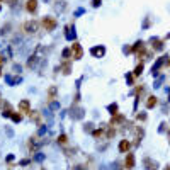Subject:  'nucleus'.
<instances>
[{"instance_id": "1", "label": "nucleus", "mask_w": 170, "mask_h": 170, "mask_svg": "<svg viewBox=\"0 0 170 170\" xmlns=\"http://www.w3.org/2000/svg\"><path fill=\"white\" fill-rule=\"evenodd\" d=\"M41 24H43V27H44V31H53L58 22H56V19H54V17H49V15H46V17H43Z\"/></svg>"}, {"instance_id": "2", "label": "nucleus", "mask_w": 170, "mask_h": 170, "mask_svg": "<svg viewBox=\"0 0 170 170\" xmlns=\"http://www.w3.org/2000/svg\"><path fill=\"white\" fill-rule=\"evenodd\" d=\"M70 49H72V58H73V60H80L82 56H83V49H82V46L78 43H73V44L70 46Z\"/></svg>"}, {"instance_id": "3", "label": "nucleus", "mask_w": 170, "mask_h": 170, "mask_svg": "<svg viewBox=\"0 0 170 170\" xmlns=\"http://www.w3.org/2000/svg\"><path fill=\"white\" fill-rule=\"evenodd\" d=\"M38 27H39V24H38L36 20H27L26 24H24V31L29 33V34H34L38 31Z\"/></svg>"}, {"instance_id": "4", "label": "nucleus", "mask_w": 170, "mask_h": 170, "mask_svg": "<svg viewBox=\"0 0 170 170\" xmlns=\"http://www.w3.org/2000/svg\"><path fill=\"white\" fill-rule=\"evenodd\" d=\"M124 167H126V170H131L133 167H135V155L133 153H126V160H124Z\"/></svg>"}, {"instance_id": "5", "label": "nucleus", "mask_w": 170, "mask_h": 170, "mask_svg": "<svg viewBox=\"0 0 170 170\" xmlns=\"http://www.w3.org/2000/svg\"><path fill=\"white\" fill-rule=\"evenodd\" d=\"M19 112H22V114H31V104L27 101H20L19 102Z\"/></svg>"}, {"instance_id": "6", "label": "nucleus", "mask_w": 170, "mask_h": 170, "mask_svg": "<svg viewBox=\"0 0 170 170\" xmlns=\"http://www.w3.org/2000/svg\"><path fill=\"white\" fill-rule=\"evenodd\" d=\"M26 10L31 12V14L36 12V10H38V0H27L26 2Z\"/></svg>"}, {"instance_id": "7", "label": "nucleus", "mask_w": 170, "mask_h": 170, "mask_svg": "<svg viewBox=\"0 0 170 170\" xmlns=\"http://www.w3.org/2000/svg\"><path fill=\"white\" fill-rule=\"evenodd\" d=\"M129 148H131V143H129L128 140H122V141L119 143V151H121V153H128Z\"/></svg>"}, {"instance_id": "8", "label": "nucleus", "mask_w": 170, "mask_h": 170, "mask_svg": "<svg viewBox=\"0 0 170 170\" xmlns=\"http://www.w3.org/2000/svg\"><path fill=\"white\" fill-rule=\"evenodd\" d=\"M145 165H146V170H156V162H153L151 158H145Z\"/></svg>"}, {"instance_id": "9", "label": "nucleus", "mask_w": 170, "mask_h": 170, "mask_svg": "<svg viewBox=\"0 0 170 170\" xmlns=\"http://www.w3.org/2000/svg\"><path fill=\"white\" fill-rule=\"evenodd\" d=\"M56 94H58L56 87H49V88H48V101L53 102V101H54V97H56Z\"/></svg>"}, {"instance_id": "10", "label": "nucleus", "mask_w": 170, "mask_h": 170, "mask_svg": "<svg viewBox=\"0 0 170 170\" xmlns=\"http://www.w3.org/2000/svg\"><path fill=\"white\" fill-rule=\"evenodd\" d=\"M156 102H158V101H156V97H155V95H150V97H148V101H146V107H148V109L155 107V106H156Z\"/></svg>"}, {"instance_id": "11", "label": "nucleus", "mask_w": 170, "mask_h": 170, "mask_svg": "<svg viewBox=\"0 0 170 170\" xmlns=\"http://www.w3.org/2000/svg\"><path fill=\"white\" fill-rule=\"evenodd\" d=\"M61 70H63V73L65 75H68L70 72H72V65H70V61L68 60H65V63L61 65Z\"/></svg>"}, {"instance_id": "12", "label": "nucleus", "mask_w": 170, "mask_h": 170, "mask_svg": "<svg viewBox=\"0 0 170 170\" xmlns=\"http://www.w3.org/2000/svg\"><path fill=\"white\" fill-rule=\"evenodd\" d=\"M151 48H153V49H156V51H160V49L163 48L162 41H160V39H151Z\"/></svg>"}, {"instance_id": "13", "label": "nucleus", "mask_w": 170, "mask_h": 170, "mask_svg": "<svg viewBox=\"0 0 170 170\" xmlns=\"http://www.w3.org/2000/svg\"><path fill=\"white\" fill-rule=\"evenodd\" d=\"M104 53H106L104 48H94V49H92V54H95V56H102Z\"/></svg>"}, {"instance_id": "14", "label": "nucleus", "mask_w": 170, "mask_h": 170, "mask_svg": "<svg viewBox=\"0 0 170 170\" xmlns=\"http://www.w3.org/2000/svg\"><path fill=\"white\" fill-rule=\"evenodd\" d=\"M141 48H143V43H141V41H138V43H135V46L131 48V51H135V53H138V51H140Z\"/></svg>"}, {"instance_id": "15", "label": "nucleus", "mask_w": 170, "mask_h": 170, "mask_svg": "<svg viewBox=\"0 0 170 170\" xmlns=\"http://www.w3.org/2000/svg\"><path fill=\"white\" fill-rule=\"evenodd\" d=\"M58 143H60V145H67V143H68L67 135H60V136H58Z\"/></svg>"}, {"instance_id": "16", "label": "nucleus", "mask_w": 170, "mask_h": 170, "mask_svg": "<svg viewBox=\"0 0 170 170\" xmlns=\"http://www.w3.org/2000/svg\"><path fill=\"white\" fill-rule=\"evenodd\" d=\"M141 73H143V63H140V65L135 68V77H140Z\"/></svg>"}, {"instance_id": "17", "label": "nucleus", "mask_w": 170, "mask_h": 170, "mask_svg": "<svg viewBox=\"0 0 170 170\" xmlns=\"http://www.w3.org/2000/svg\"><path fill=\"white\" fill-rule=\"evenodd\" d=\"M109 112H111L112 116L119 114V112H117V104H112V106H109Z\"/></svg>"}, {"instance_id": "18", "label": "nucleus", "mask_w": 170, "mask_h": 170, "mask_svg": "<svg viewBox=\"0 0 170 170\" xmlns=\"http://www.w3.org/2000/svg\"><path fill=\"white\" fill-rule=\"evenodd\" d=\"M29 116H31V117H33V119H34V121H36V122H38V124H39V122H41L39 112H36V111H34V112H31V114H29Z\"/></svg>"}, {"instance_id": "19", "label": "nucleus", "mask_w": 170, "mask_h": 170, "mask_svg": "<svg viewBox=\"0 0 170 170\" xmlns=\"http://www.w3.org/2000/svg\"><path fill=\"white\" fill-rule=\"evenodd\" d=\"M10 117H12L14 122H19L20 119H22V114H10Z\"/></svg>"}, {"instance_id": "20", "label": "nucleus", "mask_w": 170, "mask_h": 170, "mask_svg": "<svg viewBox=\"0 0 170 170\" xmlns=\"http://www.w3.org/2000/svg\"><path fill=\"white\" fill-rule=\"evenodd\" d=\"M70 54H72V49H70V48L63 51V56H65V60H68V56H70Z\"/></svg>"}, {"instance_id": "21", "label": "nucleus", "mask_w": 170, "mask_h": 170, "mask_svg": "<svg viewBox=\"0 0 170 170\" xmlns=\"http://www.w3.org/2000/svg\"><path fill=\"white\" fill-rule=\"evenodd\" d=\"M102 136V129H95L94 131V138H101Z\"/></svg>"}, {"instance_id": "22", "label": "nucleus", "mask_w": 170, "mask_h": 170, "mask_svg": "<svg viewBox=\"0 0 170 170\" xmlns=\"http://www.w3.org/2000/svg\"><path fill=\"white\" fill-rule=\"evenodd\" d=\"M114 135H116V131H114V129H109V131H107V138H112Z\"/></svg>"}, {"instance_id": "23", "label": "nucleus", "mask_w": 170, "mask_h": 170, "mask_svg": "<svg viewBox=\"0 0 170 170\" xmlns=\"http://www.w3.org/2000/svg\"><path fill=\"white\" fill-rule=\"evenodd\" d=\"M101 2H102V0H94V2H92V5H94V7H99V5H101Z\"/></svg>"}, {"instance_id": "24", "label": "nucleus", "mask_w": 170, "mask_h": 170, "mask_svg": "<svg viewBox=\"0 0 170 170\" xmlns=\"http://www.w3.org/2000/svg\"><path fill=\"white\" fill-rule=\"evenodd\" d=\"M136 117H138V119H141V121H145V119H146V114H138Z\"/></svg>"}, {"instance_id": "25", "label": "nucleus", "mask_w": 170, "mask_h": 170, "mask_svg": "<svg viewBox=\"0 0 170 170\" xmlns=\"http://www.w3.org/2000/svg\"><path fill=\"white\" fill-rule=\"evenodd\" d=\"M4 63H5V58H4V54H0V67H2Z\"/></svg>"}, {"instance_id": "26", "label": "nucleus", "mask_w": 170, "mask_h": 170, "mask_svg": "<svg viewBox=\"0 0 170 170\" xmlns=\"http://www.w3.org/2000/svg\"><path fill=\"white\" fill-rule=\"evenodd\" d=\"M165 170H170V165H169V167H167V169H165Z\"/></svg>"}, {"instance_id": "27", "label": "nucleus", "mask_w": 170, "mask_h": 170, "mask_svg": "<svg viewBox=\"0 0 170 170\" xmlns=\"http://www.w3.org/2000/svg\"><path fill=\"white\" fill-rule=\"evenodd\" d=\"M169 138H170V131H169Z\"/></svg>"}, {"instance_id": "28", "label": "nucleus", "mask_w": 170, "mask_h": 170, "mask_svg": "<svg viewBox=\"0 0 170 170\" xmlns=\"http://www.w3.org/2000/svg\"><path fill=\"white\" fill-rule=\"evenodd\" d=\"M0 9H2V7H0Z\"/></svg>"}, {"instance_id": "29", "label": "nucleus", "mask_w": 170, "mask_h": 170, "mask_svg": "<svg viewBox=\"0 0 170 170\" xmlns=\"http://www.w3.org/2000/svg\"><path fill=\"white\" fill-rule=\"evenodd\" d=\"M0 2H2V0H0Z\"/></svg>"}]
</instances>
